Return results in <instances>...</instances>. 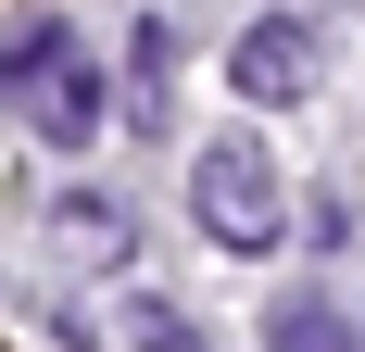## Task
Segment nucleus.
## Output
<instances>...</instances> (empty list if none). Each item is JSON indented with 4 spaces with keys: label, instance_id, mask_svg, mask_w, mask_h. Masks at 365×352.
Masks as SVG:
<instances>
[{
    "label": "nucleus",
    "instance_id": "1",
    "mask_svg": "<svg viewBox=\"0 0 365 352\" xmlns=\"http://www.w3.org/2000/svg\"><path fill=\"white\" fill-rule=\"evenodd\" d=\"M202 214H215V227H264V164L252 151H215V164H202Z\"/></svg>",
    "mask_w": 365,
    "mask_h": 352
},
{
    "label": "nucleus",
    "instance_id": "2",
    "mask_svg": "<svg viewBox=\"0 0 365 352\" xmlns=\"http://www.w3.org/2000/svg\"><path fill=\"white\" fill-rule=\"evenodd\" d=\"M252 76H264V101H290V76H302V38H290V26H264V38H252Z\"/></svg>",
    "mask_w": 365,
    "mask_h": 352
}]
</instances>
